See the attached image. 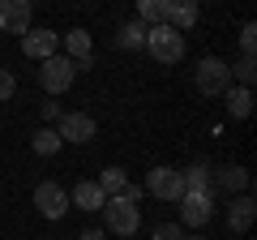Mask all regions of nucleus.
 Listing matches in <instances>:
<instances>
[{"mask_svg": "<svg viewBox=\"0 0 257 240\" xmlns=\"http://www.w3.org/2000/svg\"><path fill=\"white\" fill-rule=\"evenodd\" d=\"M193 86H197V94H206V99H223V94L231 90L227 60H223V56H202L197 69H193Z\"/></svg>", "mask_w": 257, "mask_h": 240, "instance_id": "nucleus-1", "label": "nucleus"}, {"mask_svg": "<svg viewBox=\"0 0 257 240\" xmlns=\"http://www.w3.org/2000/svg\"><path fill=\"white\" fill-rule=\"evenodd\" d=\"M146 52L159 65H176V60H184V35L176 26H167V22L146 26Z\"/></svg>", "mask_w": 257, "mask_h": 240, "instance_id": "nucleus-2", "label": "nucleus"}, {"mask_svg": "<svg viewBox=\"0 0 257 240\" xmlns=\"http://www.w3.org/2000/svg\"><path fill=\"white\" fill-rule=\"evenodd\" d=\"M103 223H107V231L111 236H138V227H142V210H138V202H128V197H107L103 202Z\"/></svg>", "mask_w": 257, "mask_h": 240, "instance_id": "nucleus-3", "label": "nucleus"}, {"mask_svg": "<svg viewBox=\"0 0 257 240\" xmlns=\"http://www.w3.org/2000/svg\"><path fill=\"white\" fill-rule=\"evenodd\" d=\"M39 65H43V69H39V86H43L52 99H56V94H64L69 86L77 82V65L69 60V56H60V52L47 56V60H39Z\"/></svg>", "mask_w": 257, "mask_h": 240, "instance_id": "nucleus-4", "label": "nucleus"}, {"mask_svg": "<svg viewBox=\"0 0 257 240\" xmlns=\"http://www.w3.org/2000/svg\"><path fill=\"white\" fill-rule=\"evenodd\" d=\"M146 189L150 197H159V202H180L184 197V176H180V167H167V163H159V167H150L146 172Z\"/></svg>", "mask_w": 257, "mask_h": 240, "instance_id": "nucleus-5", "label": "nucleus"}, {"mask_svg": "<svg viewBox=\"0 0 257 240\" xmlns=\"http://www.w3.org/2000/svg\"><path fill=\"white\" fill-rule=\"evenodd\" d=\"M35 206H39V214H43V219H52V223H60L64 214L73 210V206H69V193H64L56 180H43V185L35 189Z\"/></svg>", "mask_w": 257, "mask_h": 240, "instance_id": "nucleus-6", "label": "nucleus"}, {"mask_svg": "<svg viewBox=\"0 0 257 240\" xmlns=\"http://www.w3.org/2000/svg\"><path fill=\"white\" fill-rule=\"evenodd\" d=\"M176 206H180L184 227H193V231H202L206 223L214 219V197H210V193H184Z\"/></svg>", "mask_w": 257, "mask_h": 240, "instance_id": "nucleus-7", "label": "nucleus"}, {"mask_svg": "<svg viewBox=\"0 0 257 240\" xmlns=\"http://www.w3.org/2000/svg\"><path fill=\"white\" fill-rule=\"evenodd\" d=\"M60 142H77V146H86V142H94V133H99V125H94L90 111H64L60 116Z\"/></svg>", "mask_w": 257, "mask_h": 240, "instance_id": "nucleus-8", "label": "nucleus"}, {"mask_svg": "<svg viewBox=\"0 0 257 240\" xmlns=\"http://www.w3.org/2000/svg\"><path fill=\"white\" fill-rule=\"evenodd\" d=\"M30 18H35V5L30 0H0V30L5 35H26Z\"/></svg>", "mask_w": 257, "mask_h": 240, "instance_id": "nucleus-9", "label": "nucleus"}, {"mask_svg": "<svg viewBox=\"0 0 257 240\" xmlns=\"http://www.w3.org/2000/svg\"><path fill=\"white\" fill-rule=\"evenodd\" d=\"M22 52L30 56V60H47V56L60 52V35L47 26H30L26 35H22Z\"/></svg>", "mask_w": 257, "mask_h": 240, "instance_id": "nucleus-10", "label": "nucleus"}, {"mask_svg": "<svg viewBox=\"0 0 257 240\" xmlns=\"http://www.w3.org/2000/svg\"><path fill=\"white\" fill-rule=\"evenodd\" d=\"M64 56L77 65V73L82 69H90L94 65V43H90V30H82V26H73L69 35H64Z\"/></svg>", "mask_w": 257, "mask_h": 240, "instance_id": "nucleus-11", "label": "nucleus"}, {"mask_svg": "<svg viewBox=\"0 0 257 240\" xmlns=\"http://www.w3.org/2000/svg\"><path fill=\"white\" fill-rule=\"evenodd\" d=\"M210 180H214V189H219V193H227V197L248 193V185H253L248 167H240V163H227V167H219V172H210Z\"/></svg>", "mask_w": 257, "mask_h": 240, "instance_id": "nucleus-12", "label": "nucleus"}, {"mask_svg": "<svg viewBox=\"0 0 257 240\" xmlns=\"http://www.w3.org/2000/svg\"><path fill=\"white\" fill-rule=\"evenodd\" d=\"M253 219H257V202H253V193H236V197H231V206H227V231L244 236V231L253 227Z\"/></svg>", "mask_w": 257, "mask_h": 240, "instance_id": "nucleus-13", "label": "nucleus"}, {"mask_svg": "<svg viewBox=\"0 0 257 240\" xmlns=\"http://www.w3.org/2000/svg\"><path fill=\"white\" fill-rule=\"evenodd\" d=\"M210 172H214V167L206 163V159H197V163L180 167V176H184V193H210V197H214V180H210Z\"/></svg>", "mask_w": 257, "mask_h": 240, "instance_id": "nucleus-14", "label": "nucleus"}, {"mask_svg": "<svg viewBox=\"0 0 257 240\" xmlns=\"http://www.w3.org/2000/svg\"><path fill=\"white\" fill-rule=\"evenodd\" d=\"M197 13H202L197 0H167V26H176L180 35L197 26Z\"/></svg>", "mask_w": 257, "mask_h": 240, "instance_id": "nucleus-15", "label": "nucleus"}, {"mask_svg": "<svg viewBox=\"0 0 257 240\" xmlns=\"http://www.w3.org/2000/svg\"><path fill=\"white\" fill-rule=\"evenodd\" d=\"M103 202H107V193H103L94 180H82V185L69 193V206H77V210H86V214H94V210H103Z\"/></svg>", "mask_w": 257, "mask_h": 240, "instance_id": "nucleus-16", "label": "nucleus"}, {"mask_svg": "<svg viewBox=\"0 0 257 240\" xmlns=\"http://www.w3.org/2000/svg\"><path fill=\"white\" fill-rule=\"evenodd\" d=\"M223 99H227V116L231 120H248L253 116V90H248V86H231Z\"/></svg>", "mask_w": 257, "mask_h": 240, "instance_id": "nucleus-17", "label": "nucleus"}, {"mask_svg": "<svg viewBox=\"0 0 257 240\" xmlns=\"http://www.w3.org/2000/svg\"><path fill=\"white\" fill-rule=\"evenodd\" d=\"M116 47H120V52H138V47H146V26H142V22H124V26L116 30Z\"/></svg>", "mask_w": 257, "mask_h": 240, "instance_id": "nucleus-18", "label": "nucleus"}, {"mask_svg": "<svg viewBox=\"0 0 257 240\" xmlns=\"http://www.w3.org/2000/svg\"><path fill=\"white\" fill-rule=\"evenodd\" d=\"M60 146H64V142H60V133H56L52 125H47V129H39L35 138H30V150H35L39 159H52V155H60Z\"/></svg>", "mask_w": 257, "mask_h": 240, "instance_id": "nucleus-19", "label": "nucleus"}, {"mask_svg": "<svg viewBox=\"0 0 257 240\" xmlns=\"http://www.w3.org/2000/svg\"><path fill=\"white\" fill-rule=\"evenodd\" d=\"M94 185H99L107 197H120L128 189V172H124V167H103V176L94 180Z\"/></svg>", "mask_w": 257, "mask_h": 240, "instance_id": "nucleus-20", "label": "nucleus"}, {"mask_svg": "<svg viewBox=\"0 0 257 240\" xmlns=\"http://www.w3.org/2000/svg\"><path fill=\"white\" fill-rule=\"evenodd\" d=\"M231 69V86H248L253 90V82H257V56H240L236 65H227Z\"/></svg>", "mask_w": 257, "mask_h": 240, "instance_id": "nucleus-21", "label": "nucleus"}, {"mask_svg": "<svg viewBox=\"0 0 257 240\" xmlns=\"http://www.w3.org/2000/svg\"><path fill=\"white\" fill-rule=\"evenodd\" d=\"M138 22H142V26H159V22H167V0H138Z\"/></svg>", "mask_w": 257, "mask_h": 240, "instance_id": "nucleus-22", "label": "nucleus"}, {"mask_svg": "<svg viewBox=\"0 0 257 240\" xmlns=\"http://www.w3.org/2000/svg\"><path fill=\"white\" fill-rule=\"evenodd\" d=\"M253 52H257V26L244 22V26H240V56H253Z\"/></svg>", "mask_w": 257, "mask_h": 240, "instance_id": "nucleus-23", "label": "nucleus"}, {"mask_svg": "<svg viewBox=\"0 0 257 240\" xmlns=\"http://www.w3.org/2000/svg\"><path fill=\"white\" fill-rule=\"evenodd\" d=\"M13 94H18V77H13V69H0V103H9Z\"/></svg>", "mask_w": 257, "mask_h": 240, "instance_id": "nucleus-24", "label": "nucleus"}, {"mask_svg": "<svg viewBox=\"0 0 257 240\" xmlns=\"http://www.w3.org/2000/svg\"><path fill=\"white\" fill-rule=\"evenodd\" d=\"M150 240H184V227H180V223H159Z\"/></svg>", "mask_w": 257, "mask_h": 240, "instance_id": "nucleus-25", "label": "nucleus"}, {"mask_svg": "<svg viewBox=\"0 0 257 240\" xmlns=\"http://www.w3.org/2000/svg\"><path fill=\"white\" fill-rule=\"evenodd\" d=\"M43 120H47V125H56V120H60V103L47 99V103H43Z\"/></svg>", "mask_w": 257, "mask_h": 240, "instance_id": "nucleus-26", "label": "nucleus"}, {"mask_svg": "<svg viewBox=\"0 0 257 240\" xmlns=\"http://www.w3.org/2000/svg\"><path fill=\"white\" fill-rule=\"evenodd\" d=\"M77 240H103V231L99 227H82V236H77Z\"/></svg>", "mask_w": 257, "mask_h": 240, "instance_id": "nucleus-27", "label": "nucleus"}, {"mask_svg": "<svg viewBox=\"0 0 257 240\" xmlns=\"http://www.w3.org/2000/svg\"><path fill=\"white\" fill-rule=\"evenodd\" d=\"M184 240H206V236H202V231H197V236H184Z\"/></svg>", "mask_w": 257, "mask_h": 240, "instance_id": "nucleus-28", "label": "nucleus"}, {"mask_svg": "<svg viewBox=\"0 0 257 240\" xmlns=\"http://www.w3.org/2000/svg\"><path fill=\"white\" fill-rule=\"evenodd\" d=\"M197 5H202V0H197Z\"/></svg>", "mask_w": 257, "mask_h": 240, "instance_id": "nucleus-29", "label": "nucleus"}, {"mask_svg": "<svg viewBox=\"0 0 257 240\" xmlns=\"http://www.w3.org/2000/svg\"><path fill=\"white\" fill-rule=\"evenodd\" d=\"M30 5H35V0H30Z\"/></svg>", "mask_w": 257, "mask_h": 240, "instance_id": "nucleus-30", "label": "nucleus"}]
</instances>
